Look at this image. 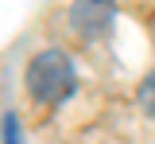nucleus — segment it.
I'll return each mask as SVG.
<instances>
[{
  "instance_id": "7ed1b4c3",
  "label": "nucleus",
  "mask_w": 155,
  "mask_h": 144,
  "mask_svg": "<svg viewBox=\"0 0 155 144\" xmlns=\"http://www.w3.org/2000/svg\"><path fill=\"white\" fill-rule=\"evenodd\" d=\"M140 105H143V113H147V117H155V70L140 82Z\"/></svg>"
},
{
  "instance_id": "f03ea898",
  "label": "nucleus",
  "mask_w": 155,
  "mask_h": 144,
  "mask_svg": "<svg viewBox=\"0 0 155 144\" xmlns=\"http://www.w3.org/2000/svg\"><path fill=\"white\" fill-rule=\"evenodd\" d=\"M113 0H74V8H70V23H74V31L81 35H105L109 31V23H113Z\"/></svg>"
},
{
  "instance_id": "f257e3e1",
  "label": "nucleus",
  "mask_w": 155,
  "mask_h": 144,
  "mask_svg": "<svg viewBox=\"0 0 155 144\" xmlns=\"http://www.w3.org/2000/svg\"><path fill=\"white\" fill-rule=\"evenodd\" d=\"M27 90L43 105H58L74 94V66L62 51H39L27 66Z\"/></svg>"
},
{
  "instance_id": "20e7f679",
  "label": "nucleus",
  "mask_w": 155,
  "mask_h": 144,
  "mask_svg": "<svg viewBox=\"0 0 155 144\" xmlns=\"http://www.w3.org/2000/svg\"><path fill=\"white\" fill-rule=\"evenodd\" d=\"M4 144H23V129H19L16 113H8V117H4Z\"/></svg>"
}]
</instances>
